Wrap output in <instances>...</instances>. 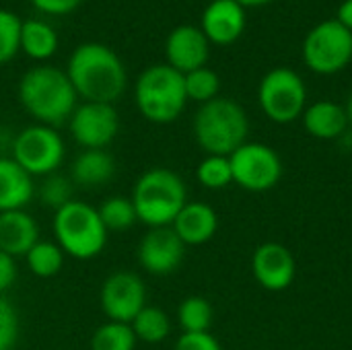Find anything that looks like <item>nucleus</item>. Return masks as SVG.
<instances>
[{
	"label": "nucleus",
	"instance_id": "1",
	"mask_svg": "<svg viewBox=\"0 0 352 350\" xmlns=\"http://www.w3.org/2000/svg\"><path fill=\"white\" fill-rule=\"evenodd\" d=\"M66 74L78 97L93 103L118 101L128 85L126 66L120 56L97 41L80 43L68 60Z\"/></svg>",
	"mask_w": 352,
	"mask_h": 350
},
{
	"label": "nucleus",
	"instance_id": "2",
	"mask_svg": "<svg viewBox=\"0 0 352 350\" xmlns=\"http://www.w3.org/2000/svg\"><path fill=\"white\" fill-rule=\"evenodd\" d=\"M19 99L37 124L56 128L70 120L78 95L64 70L56 66H33L21 76Z\"/></svg>",
	"mask_w": 352,
	"mask_h": 350
},
{
	"label": "nucleus",
	"instance_id": "3",
	"mask_svg": "<svg viewBox=\"0 0 352 350\" xmlns=\"http://www.w3.org/2000/svg\"><path fill=\"white\" fill-rule=\"evenodd\" d=\"M130 200L138 223L148 229L171 227L188 202V190L184 179L173 169L153 167L136 179Z\"/></svg>",
	"mask_w": 352,
	"mask_h": 350
},
{
	"label": "nucleus",
	"instance_id": "4",
	"mask_svg": "<svg viewBox=\"0 0 352 350\" xmlns=\"http://www.w3.org/2000/svg\"><path fill=\"white\" fill-rule=\"evenodd\" d=\"M250 122L245 109L227 97L202 103L194 116V138L206 155L229 157L248 142Z\"/></svg>",
	"mask_w": 352,
	"mask_h": 350
},
{
	"label": "nucleus",
	"instance_id": "5",
	"mask_svg": "<svg viewBox=\"0 0 352 350\" xmlns=\"http://www.w3.org/2000/svg\"><path fill=\"white\" fill-rule=\"evenodd\" d=\"M136 107L153 124H171L186 109L184 74L169 64H155L140 72L134 85Z\"/></svg>",
	"mask_w": 352,
	"mask_h": 350
},
{
	"label": "nucleus",
	"instance_id": "6",
	"mask_svg": "<svg viewBox=\"0 0 352 350\" xmlns=\"http://www.w3.org/2000/svg\"><path fill=\"white\" fill-rule=\"evenodd\" d=\"M54 235L62 252L74 260H93L107 245V229L99 210L82 200H70L54 215Z\"/></svg>",
	"mask_w": 352,
	"mask_h": 350
},
{
	"label": "nucleus",
	"instance_id": "7",
	"mask_svg": "<svg viewBox=\"0 0 352 350\" xmlns=\"http://www.w3.org/2000/svg\"><path fill=\"white\" fill-rule=\"evenodd\" d=\"M303 60L316 74H336L352 62V33L336 19L311 27L303 39Z\"/></svg>",
	"mask_w": 352,
	"mask_h": 350
},
{
	"label": "nucleus",
	"instance_id": "8",
	"mask_svg": "<svg viewBox=\"0 0 352 350\" xmlns=\"http://www.w3.org/2000/svg\"><path fill=\"white\" fill-rule=\"evenodd\" d=\"M258 101L268 120L291 124L305 111L307 87L295 70L278 66L264 74L258 89Z\"/></svg>",
	"mask_w": 352,
	"mask_h": 350
},
{
	"label": "nucleus",
	"instance_id": "9",
	"mask_svg": "<svg viewBox=\"0 0 352 350\" xmlns=\"http://www.w3.org/2000/svg\"><path fill=\"white\" fill-rule=\"evenodd\" d=\"M66 155L64 140L56 128L33 124L23 128L12 142V159L31 175L45 177L58 171Z\"/></svg>",
	"mask_w": 352,
	"mask_h": 350
},
{
	"label": "nucleus",
	"instance_id": "10",
	"mask_svg": "<svg viewBox=\"0 0 352 350\" xmlns=\"http://www.w3.org/2000/svg\"><path fill=\"white\" fill-rule=\"evenodd\" d=\"M233 184L248 192H268L283 177V161L278 153L262 142H243L229 155Z\"/></svg>",
	"mask_w": 352,
	"mask_h": 350
},
{
	"label": "nucleus",
	"instance_id": "11",
	"mask_svg": "<svg viewBox=\"0 0 352 350\" xmlns=\"http://www.w3.org/2000/svg\"><path fill=\"white\" fill-rule=\"evenodd\" d=\"M99 303L107 322L130 324L146 305V285L136 272H111L101 285Z\"/></svg>",
	"mask_w": 352,
	"mask_h": 350
},
{
	"label": "nucleus",
	"instance_id": "12",
	"mask_svg": "<svg viewBox=\"0 0 352 350\" xmlns=\"http://www.w3.org/2000/svg\"><path fill=\"white\" fill-rule=\"evenodd\" d=\"M72 138L85 151L107 149L120 132V116L111 103L85 101L68 120Z\"/></svg>",
	"mask_w": 352,
	"mask_h": 350
},
{
	"label": "nucleus",
	"instance_id": "13",
	"mask_svg": "<svg viewBox=\"0 0 352 350\" xmlns=\"http://www.w3.org/2000/svg\"><path fill=\"white\" fill-rule=\"evenodd\" d=\"M138 264L155 276H165L175 272L186 256L184 241L175 235L171 227L148 229L138 243Z\"/></svg>",
	"mask_w": 352,
	"mask_h": 350
},
{
	"label": "nucleus",
	"instance_id": "14",
	"mask_svg": "<svg viewBox=\"0 0 352 350\" xmlns=\"http://www.w3.org/2000/svg\"><path fill=\"white\" fill-rule=\"evenodd\" d=\"M295 258L283 243H262L252 258V272L260 287L272 293L289 289L295 281Z\"/></svg>",
	"mask_w": 352,
	"mask_h": 350
},
{
	"label": "nucleus",
	"instance_id": "15",
	"mask_svg": "<svg viewBox=\"0 0 352 350\" xmlns=\"http://www.w3.org/2000/svg\"><path fill=\"white\" fill-rule=\"evenodd\" d=\"M208 54H210V41L206 39L200 27L179 25L167 35L165 41L167 64L182 74L206 66Z\"/></svg>",
	"mask_w": 352,
	"mask_h": 350
},
{
	"label": "nucleus",
	"instance_id": "16",
	"mask_svg": "<svg viewBox=\"0 0 352 350\" xmlns=\"http://www.w3.org/2000/svg\"><path fill=\"white\" fill-rule=\"evenodd\" d=\"M245 8L235 0H214L202 12L200 29L210 43L231 45L245 29Z\"/></svg>",
	"mask_w": 352,
	"mask_h": 350
},
{
	"label": "nucleus",
	"instance_id": "17",
	"mask_svg": "<svg viewBox=\"0 0 352 350\" xmlns=\"http://www.w3.org/2000/svg\"><path fill=\"white\" fill-rule=\"evenodd\" d=\"M175 235L184 245H202L210 241L219 229V217L212 206L206 202H186L175 221L171 223Z\"/></svg>",
	"mask_w": 352,
	"mask_h": 350
},
{
	"label": "nucleus",
	"instance_id": "18",
	"mask_svg": "<svg viewBox=\"0 0 352 350\" xmlns=\"http://www.w3.org/2000/svg\"><path fill=\"white\" fill-rule=\"evenodd\" d=\"M39 241L37 221L27 210L0 212V252L16 258H25L27 252Z\"/></svg>",
	"mask_w": 352,
	"mask_h": 350
},
{
	"label": "nucleus",
	"instance_id": "19",
	"mask_svg": "<svg viewBox=\"0 0 352 350\" xmlns=\"http://www.w3.org/2000/svg\"><path fill=\"white\" fill-rule=\"evenodd\" d=\"M33 194V177L12 157H0V212L25 210Z\"/></svg>",
	"mask_w": 352,
	"mask_h": 350
},
{
	"label": "nucleus",
	"instance_id": "20",
	"mask_svg": "<svg viewBox=\"0 0 352 350\" xmlns=\"http://www.w3.org/2000/svg\"><path fill=\"white\" fill-rule=\"evenodd\" d=\"M113 175H116V161L105 149L82 151L70 167L72 184L87 188V190L109 184Z\"/></svg>",
	"mask_w": 352,
	"mask_h": 350
},
{
	"label": "nucleus",
	"instance_id": "21",
	"mask_svg": "<svg viewBox=\"0 0 352 350\" xmlns=\"http://www.w3.org/2000/svg\"><path fill=\"white\" fill-rule=\"evenodd\" d=\"M305 130L320 140H334L344 134L349 126L346 109L334 101H316L303 111Z\"/></svg>",
	"mask_w": 352,
	"mask_h": 350
},
{
	"label": "nucleus",
	"instance_id": "22",
	"mask_svg": "<svg viewBox=\"0 0 352 350\" xmlns=\"http://www.w3.org/2000/svg\"><path fill=\"white\" fill-rule=\"evenodd\" d=\"M21 50L33 60H47L58 50V35L56 31L37 19L23 21L21 27Z\"/></svg>",
	"mask_w": 352,
	"mask_h": 350
},
{
	"label": "nucleus",
	"instance_id": "23",
	"mask_svg": "<svg viewBox=\"0 0 352 350\" xmlns=\"http://www.w3.org/2000/svg\"><path fill=\"white\" fill-rule=\"evenodd\" d=\"M130 328L138 342L159 344L171 334V320L161 307L144 305L140 314L130 322Z\"/></svg>",
	"mask_w": 352,
	"mask_h": 350
},
{
	"label": "nucleus",
	"instance_id": "24",
	"mask_svg": "<svg viewBox=\"0 0 352 350\" xmlns=\"http://www.w3.org/2000/svg\"><path fill=\"white\" fill-rule=\"evenodd\" d=\"M66 254L56 241H43L39 239L25 256L27 268L37 278H52L64 268Z\"/></svg>",
	"mask_w": 352,
	"mask_h": 350
},
{
	"label": "nucleus",
	"instance_id": "25",
	"mask_svg": "<svg viewBox=\"0 0 352 350\" xmlns=\"http://www.w3.org/2000/svg\"><path fill=\"white\" fill-rule=\"evenodd\" d=\"M97 210L107 233H122L138 223L134 204L126 196H109L103 200V204Z\"/></svg>",
	"mask_w": 352,
	"mask_h": 350
},
{
	"label": "nucleus",
	"instance_id": "26",
	"mask_svg": "<svg viewBox=\"0 0 352 350\" xmlns=\"http://www.w3.org/2000/svg\"><path fill=\"white\" fill-rule=\"evenodd\" d=\"M212 318V305L198 295L186 297L177 307V324L184 332H208Z\"/></svg>",
	"mask_w": 352,
	"mask_h": 350
},
{
	"label": "nucleus",
	"instance_id": "27",
	"mask_svg": "<svg viewBox=\"0 0 352 350\" xmlns=\"http://www.w3.org/2000/svg\"><path fill=\"white\" fill-rule=\"evenodd\" d=\"M136 336L130 324L105 322L91 336V350H136Z\"/></svg>",
	"mask_w": 352,
	"mask_h": 350
},
{
	"label": "nucleus",
	"instance_id": "28",
	"mask_svg": "<svg viewBox=\"0 0 352 350\" xmlns=\"http://www.w3.org/2000/svg\"><path fill=\"white\" fill-rule=\"evenodd\" d=\"M184 87H186L188 101L192 99L202 105V103H208L219 97L221 78L214 70H210L208 66H202V68H196V70L184 74Z\"/></svg>",
	"mask_w": 352,
	"mask_h": 350
},
{
	"label": "nucleus",
	"instance_id": "29",
	"mask_svg": "<svg viewBox=\"0 0 352 350\" xmlns=\"http://www.w3.org/2000/svg\"><path fill=\"white\" fill-rule=\"evenodd\" d=\"M196 177H198L200 186H204L206 190L227 188L229 184H233V171H231L229 157L206 155L196 169Z\"/></svg>",
	"mask_w": 352,
	"mask_h": 350
},
{
	"label": "nucleus",
	"instance_id": "30",
	"mask_svg": "<svg viewBox=\"0 0 352 350\" xmlns=\"http://www.w3.org/2000/svg\"><path fill=\"white\" fill-rule=\"evenodd\" d=\"M21 27L23 21L14 12L0 8V64L10 62L21 50Z\"/></svg>",
	"mask_w": 352,
	"mask_h": 350
},
{
	"label": "nucleus",
	"instance_id": "31",
	"mask_svg": "<svg viewBox=\"0 0 352 350\" xmlns=\"http://www.w3.org/2000/svg\"><path fill=\"white\" fill-rule=\"evenodd\" d=\"M39 200H41V204H45L54 210L62 208L64 204H68L72 200V179L58 175V173L45 175L39 186Z\"/></svg>",
	"mask_w": 352,
	"mask_h": 350
},
{
	"label": "nucleus",
	"instance_id": "32",
	"mask_svg": "<svg viewBox=\"0 0 352 350\" xmlns=\"http://www.w3.org/2000/svg\"><path fill=\"white\" fill-rule=\"evenodd\" d=\"M19 340V314L14 305L0 295V350H12Z\"/></svg>",
	"mask_w": 352,
	"mask_h": 350
},
{
	"label": "nucleus",
	"instance_id": "33",
	"mask_svg": "<svg viewBox=\"0 0 352 350\" xmlns=\"http://www.w3.org/2000/svg\"><path fill=\"white\" fill-rule=\"evenodd\" d=\"M173 350H223L210 332H184Z\"/></svg>",
	"mask_w": 352,
	"mask_h": 350
},
{
	"label": "nucleus",
	"instance_id": "34",
	"mask_svg": "<svg viewBox=\"0 0 352 350\" xmlns=\"http://www.w3.org/2000/svg\"><path fill=\"white\" fill-rule=\"evenodd\" d=\"M19 276V268H16V260L4 252H0V295H4Z\"/></svg>",
	"mask_w": 352,
	"mask_h": 350
},
{
	"label": "nucleus",
	"instance_id": "35",
	"mask_svg": "<svg viewBox=\"0 0 352 350\" xmlns=\"http://www.w3.org/2000/svg\"><path fill=\"white\" fill-rule=\"evenodd\" d=\"M31 2L33 6H37L47 14H68L82 4V0H31Z\"/></svg>",
	"mask_w": 352,
	"mask_h": 350
},
{
	"label": "nucleus",
	"instance_id": "36",
	"mask_svg": "<svg viewBox=\"0 0 352 350\" xmlns=\"http://www.w3.org/2000/svg\"><path fill=\"white\" fill-rule=\"evenodd\" d=\"M336 21L342 23L349 31L352 33V0H344L340 6H338V12H336Z\"/></svg>",
	"mask_w": 352,
	"mask_h": 350
},
{
	"label": "nucleus",
	"instance_id": "37",
	"mask_svg": "<svg viewBox=\"0 0 352 350\" xmlns=\"http://www.w3.org/2000/svg\"><path fill=\"white\" fill-rule=\"evenodd\" d=\"M235 2H239L245 8V6H262V4H268L270 0H235Z\"/></svg>",
	"mask_w": 352,
	"mask_h": 350
},
{
	"label": "nucleus",
	"instance_id": "38",
	"mask_svg": "<svg viewBox=\"0 0 352 350\" xmlns=\"http://www.w3.org/2000/svg\"><path fill=\"white\" fill-rule=\"evenodd\" d=\"M346 118H349V124L352 126V95H351V99H349V103H346Z\"/></svg>",
	"mask_w": 352,
	"mask_h": 350
},
{
	"label": "nucleus",
	"instance_id": "39",
	"mask_svg": "<svg viewBox=\"0 0 352 350\" xmlns=\"http://www.w3.org/2000/svg\"><path fill=\"white\" fill-rule=\"evenodd\" d=\"M210 2H214V0H210Z\"/></svg>",
	"mask_w": 352,
	"mask_h": 350
}]
</instances>
